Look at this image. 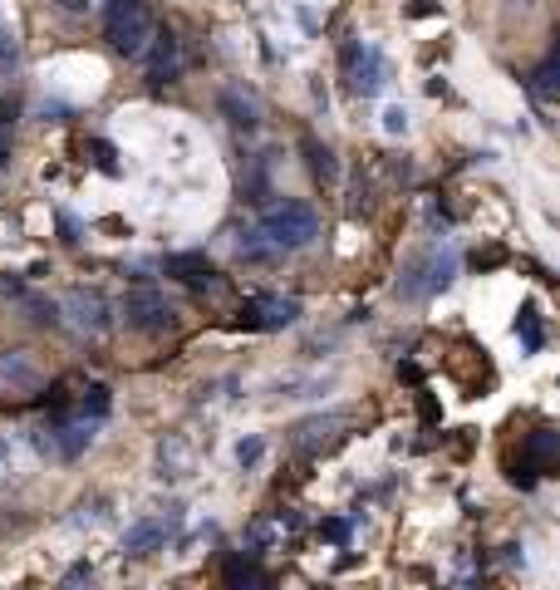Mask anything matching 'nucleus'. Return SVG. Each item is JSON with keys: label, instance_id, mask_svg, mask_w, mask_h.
Masks as SVG:
<instances>
[{"label": "nucleus", "instance_id": "obj_7", "mask_svg": "<svg viewBox=\"0 0 560 590\" xmlns=\"http://www.w3.org/2000/svg\"><path fill=\"white\" fill-rule=\"evenodd\" d=\"M40 384H45V369L35 364V354L30 350H0V389L30 394V389H40Z\"/></svg>", "mask_w": 560, "mask_h": 590}, {"label": "nucleus", "instance_id": "obj_9", "mask_svg": "<svg viewBox=\"0 0 560 590\" xmlns=\"http://www.w3.org/2000/svg\"><path fill=\"white\" fill-rule=\"evenodd\" d=\"M143 59H148V84H168V79H177V35H172V30H153Z\"/></svg>", "mask_w": 560, "mask_h": 590}, {"label": "nucleus", "instance_id": "obj_10", "mask_svg": "<svg viewBox=\"0 0 560 590\" xmlns=\"http://www.w3.org/2000/svg\"><path fill=\"white\" fill-rule=\"evenodd\" d=\"M344 64H349V74H354V89H359V94H374V89L384 84V59H379V50L354 45V50L344 55Z\"/></svg>", "mask_w": 560, "mask_h": 590}, {"label": "nucleus", "instance_id": "obj_4", "mask_svg": "<svg viewBox=\"0 0 560 590\" xmlns=\"http://www.w3.org/2000/svg\"><path fill=\"white\" fill-rule=\"evenodd\" d=\"M172 310L168 300L158 291H133L123 295V320H128V330H143V335H163V330H172Z\"/></svg>", "mask_w": 560, "mask_h": 590}, {"label": "nucleus", "instance_id": "obj_19", "mask_svg": "<svg viewBox=\"0 0 560 590\" xmlns=\"http://www.w3.org/2000/svg\"><path fill=\"white\" fill-rule=\"evenodd\" d=\"M384 128H389V133H403V128H408V114H403V109L393 104L389 114H384Z\"/></svg>", "mask_w": 560, "mask_h": 590}, {"label": "nucleus", "instance_id": "obj_5", "mask_svg": "<svg viewBox=\"0 0 560 590\" xmlns=\"http://www.w3.org/2000/svg\"><path fill=\"white\" fill-rule=\"evenodd\" d=\"M556 448H560L556 428H536V433L526 438V448H521V472H511V477H516L521 487H531L536 477L556 472Z\"/></svg>", "mask_w": 560, "mask_h": 590}, {"label": "nucleus", "instance_id": "obj_16", "mask_svg": "<svg viewBox=\"0 0 560 590\" xmlns=\"http://www.w3.org/2000/svg\"><path fill=\"white\" fill-rule=\"evenodd\" d=\"M556 69H560L556 55H546L536 69H531V94H536L541 104H551V99H556Z\"/></svg>", "mask_w": 560, "mask_h": 590}, {"label": "nucleus", "instance_id": "obj_17", "mask_svg": "<svg viewBox=\"0 0 560 590\" xmlns=\"http://www.w3.org/2000/svg\"><path fill=\"white\" fill-rule=\"evenodd\" d=\"M222 109L231 114V123L236 128H256L261 118H256V104L251 99H241V94H222Z\"/></svg>", "mask_w": 560, "mask_h": 590}, {"label": "nucleus", "instance_id": "obj_18", "mask_svg": "<svg viewBox=\"0 0 560 590\" xmlns=\"http://www.w3.org/2000/svg\"><path fill=\"white\" fill-rule=\"evenodd\" d=\"M241 256H246V261H271V256H280V246L266 232H251L241 241Z\"/></svg>", "mask_w": 560, "mask_h": 590}, {"label": "nucleus", "instance_id": "obj_12", "mask_svg": "<svg viewBox=\"0 0 560 590\" xmlns=\"http://www.w3.org/2000/svg\"><path fill=\"white\" fill-rule=\"evenodd\" d=\"M55 404H64V399H55ZM109 384H84V389H79V399H74V404H64V409H74V413H84V418H99V423H104V418H109Z\"/></svg>", "mask_w": 560, "mask_h": 590}, {"label": "nucleus", "instance_id": "obj_14", "mask_svg": "<svg viewBox=\"0 0 560 590\" xmlns=\"http://www.w3.org/2000/svg\"><path fill=\"white\" fill-rule=\"evenodd\" d=\"M226 586H266V571L256 566V561H246V556H231L222 571Z\"/></svg>", "mask_w": 560, "mask_h": 590}, {"label": "nucleus", "instance_id": "obj_8", "mask_svg": "<svg viewBox=\"0 0 560 590\" xmlns=\"http://www.w3.org/2000/svg\"><path fill=\"white\" fill-rule=\"evenodd\" d=\"M64 310H69L74 325L89 330V335H104V330H109V300L99 291H69L64 295Z\"/></svg>", "mask_w": 560, "mask_h": 590}, {"label": "nucleus", "instance_id": "obj_6", "mask_svg": "<svg viewBox=\"0 0 560 590\" xmlns=\"http://www.w3.org/2000/svg\"><path fill=\"white\" fill-rule=\"evenodd\" d=\"M163 271H168L172 281H182V286H197V291H217L222 286L217 266L202 251H172L168 261H163Z\"/></svg>", "mask_w": 560, "mask_h": 590}, {"label": "nucleus", "instance_id": "obj_3", "mask_svg": "<svg viewBox=\"0 0 560 590\" xmlns=\"http://www.w3.org/2000/svg\"><path fill=\"white\" fill-rule=\"evenodd\" d=\"M295 320H300V300L295 295L261 291V295H246L241 300V325L246 330H285Z\"/></svg>", "mask_w": 560, "mask_h": 590}, {"label": "nucleus", "instance_id": "obj_22", "mask_svg": "<svg viewBox=\"0 0 560 590\" xmlns=\"http://www.w3.org/2000/svg\"><path fill=\"white\" fill-rule=\"evenodd\" d=\"M5 158H10V138L0 133V168H5Z\"/></svg>", "mask_w": 560, "mask_h": 590}, {"label": "nucleus", "instance_id": "obj_1", "mask_svg": "<svg viewBox=\"0 0 560 590\" xmlns=\"http://www.w3.org/2000/svg\"><path fill=\"white\" fill-rule=\"evenodd\" d=\"M153 30H158V20H153L148 0H109L104 5V40H109L118 55L143 59Z\"/></svg>", "mask_w": 560, "mask_h": 590}, {"label": "nucleus", "instance_id": "obj_20", "mask_svg": "<svg viewBox=\"0 0 560 590\" xmlns=\"http://www.w3.org/2000/svg\"><path fill=\"white\" fill-rule=\"evenodd\" d=\"M236 458H241V468H246V463H256V458H261V438L241 443V448H236Z\"/></svg>", "mask_w": 560, "mask_h": 590}, {"label": "nucleus", "instance_id": "obj_15", "mask_svg": "<svg viewBox=\"0 0 560 590\" xmlns=\"http://www.w3.org/2000/svg\"><path fill=\"white\" fill-rule=\"evenodd\" d=\"M516 340L526 345V354H536L546 345V330H541V315H536V305H526L521 310V320H516Z\"/></svg>", "mask_w": 560, "mask_h": 590}, {"label": "nucleus", "instance_id": "obj_11", "mask_svg": "<svg viewBox=\"0 0 560 590\" xmlns=\"http://www.w3.org/2000/svg\"><path fill=\"white\" fill-rule=\"evenodd\" d=\"M163 536H168V527L163 522H133V527L123 531V556H148V551H158L163 546Z\"/></svg>", "mask_w": 560, "mask_h": 590}, {"label": "nucleus", "instance_id": "obj_13", "mask_svg": "<svg viewBox=\"0 0 560 590\" xmlns=\"http://www.w3.org/2000/svg\"><path fill=\"white\" fill-rule=\"evenodd\" d=\"M300 148H305V158H310V173L320 177V182H335L339 163H335V153H330V148H325V143H320V138H305V143H300Z\"/></svg>", "mask_w": 560, "mask_h": 590}, {"label": "nucleus", "instance_id": "obj_21", "mask_svg": "<svg viewBox=\"0 0 560 590\" xmlns=\"http://www.w3.org/2000/svg\"><path fill=\"white\" fill-rule=\"evenodd\" d=\"M59 5H64V10H74V15H79V10H89V5H94V0H59Z\"/></svg>", "mask_w": 560, "mask_h": 590}, {"label": "nucleus", "instance_id": "obj_2", "mask_svg": "<svg viewBox=\"0 0 560 590\" xmlns=\"http://www.w3.org/2000/svg\"><path fill=\"white\" fill-rule=\"evenodd\" d=\"M261 232L271 236L280 251H295V246H310L320 236V217H315L310 202H280L261 217Z\"/></svg>", "mask_w": 560, "mask_h": 590}]
</instances>
